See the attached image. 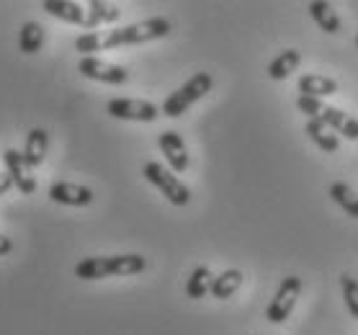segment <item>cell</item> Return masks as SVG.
<instances>
[{"instance_id": "1", "label": "cell", "mask_w": 358, "mask_h": 335, "mask_svg": "<svg viewBox=\"0 0 358 335\" xmlns=\"http://www.w3.org/2000/svg\"><path fill=\"white\" fill-rule=\"evenodd\" d=\"M171 21L163 16H152L137 24L122 26V29H108V31H88L80 34L75 39V50L83 57H93V52L119 50V47H129V44H147V41L163 39L171 34Z\"/></svg>"}, {"instance_id": "2", "label": "cell", "mask_w": 358, "mask_h": 335, "mask_svg": "<svg viewBox=\"0 0 358 335\" xmlns=\"http://www.w3.org/2000/svg\"><path fill=\"white\" fill-rule=\"evenodd\" d=\"M147 269V258L139 253H124V255H93L83 258L75 266V276L80 281H101L111 276H137Z\"/></svg>"}, {"instance_id": "3", "label": "cell", "mask_w": 358, "mask_h": 335, "mask_svg": "<svg viewBox=\"0 0 358 335\" xmlns=\"http://www.w3.org/2000/svg\"><path fill=\"white\" fill-rule=\"evenodd\" d=\"M212 88H214V78L209 73L191 75V80H186L178 90H173L171 96L163 101L160 111L168 119H178V116H183L188 108L194 106L196 101H201L206 93H212Z\"/></svg>"}, {"instance_id": "4", "label": "cell", "mask_w": 358, "mask_h": 335, "mask_svg": "<svg viewBox=\"0 0 358 335\" xmlns=\"http://www.w3.org/2000/svg\"><path fill=\"white\" fill-rule=\"evenodd\" d=\"M142 176H145L173 206H186L188 201H191V188H188L176 173L168 171L163 163H155V160L147 163L145 168H142Z\"/></svg>"}, {"instance_id": "5", "label": "cell", "mask_w": 358, "mask_h": 335, "mask_svg": "<svg viewBox=\"0 0 358 335\" xmlns=\"http://www.w3.org/2000/svg\"><path fill=\"white\" fill-rule=\"evenodd\" d=\"M41 8L47 10L49 16L59 18V21H65V24L80 26L85 31H96L98 26H103L101 18L90 8V0L88 3H75V0H44Z\"/></svg>"}, {"instance_id": "6", "label": "cell", "mask_w": 358, "mask_h": 335, "mask_svg": "<svg viewBox=\"0 0 358 335\" xmlns=\"http://www.w3.org/2000/svg\"><path fill=\"white\" fill-rule=\"evenodd\" d=\"M301 294V278L299 276H286L281 284H278L276 294L271 299L268 310H266V320L273 322V325H281L289 320V315L294 312V304Z\"/></svg>"}, {"instance_id": "7", "label": "cell", "mask_w": 358, "mask_h": 335, "mask_svg": "<svg viewBox=\"0 0 358 335\" xmlns=\"http://www.w3.org/2000/svg\"><path fill=\"white\" fill-rule=\"evenodd\" d=\"M108 116L122 119V122H155L157 116H163L160 106L142 99H111L106 104Z\"/></svg>"}, {"instance_id": "8", "label": "cell", "mask_w": 358, "mask_h": 335, "mask_svg": "<svg viewBox=\"0 0 358 335\" xmlns=\"http://www.w3.org/2000/svg\"><path fill=\"white\" fill-rule=\"evenodd\" d=\"M78 73L88 80L96 83H106V85H124L129 80V70L122 65H114V62H106L101 57H80L78 62Z\"/></svg>"}, {"instance_id": "9", "label": "cell", "mask_w": 358, "mask_h": 335, "mask_svg": "<svg viewBox=\"0 0 358 335\" xmlns=\"http://www.w3.org/2000/svg\"><path fill=\"white\" fill-rule=\"evenodd\" d=\"M3 163H6L8 176L13 178V186H16L24 197H31L34 191H36V176H34V168L29 165L24 152L16 148H8L3 152Z\"/></svg>"}, {"instance_id": "10", "label": "cell", "mask_w": 358, "mask_h": 335, "mask_svg": "<svg viewBox=\"0 0 358 335\" xmlns=\"http://www.w3.org/2000/svg\"><path fill=\"white\" fill-rule=\"evenodd\" d=\"M157 145L163 150L165 160L171 163V171L173 173H186L188 165H191V155H188L186 150V142L180 137L178 131H160V137H157Z\"/></svg>"}, {"instance_id": "11", "label": "cell", "mask_w": 358, "mask_h": 335, "mask_svg": "<svg viewBox=\"0 0 358 335\" xmlns=\"http://www.w3.org/2000/svg\"><path fill=\"white\" fill-rule=\"evenodd\" d=\"M49 199L62 206H88L93 201V191L88 186H80V183L57 180L49 186Z\"/></svg>"}, {"instance_id": "12", "label": "cell", "mask_w": 358, "mask_h": 335, "mask_svg": "<svg viewBox=\"0 0 358 335\" xmlns=\"http://www.w3.org/2000/svg\"><path fill=\"white\" fill-rule=\"evenodd\" d=\"M322 122L335 131V134H341L345 139H358V119H353L350 114H345L343 108H335V106H325L322 116H320Z\"/></svg>"}, {"instance_id": "13", "label": "cell", "mask_w": 358, "mask_h": 335, "mask_svg": "<svg viewBox=\"0 0 358 335\" xmlns=\"http://www.w3.org/2000/svg\"><path fill=\"white\" fill-rule=\"evenodd\" d=\"M299 96H312V99H325V96H335L338 93V83L327 75H317V73H307L301 75L299 83Z\"/></svg>"}, {"instance_id": "14", "label": "cell", "mask_w": 358, "mask_h": 335, "mask_svg": "<svg viewBox=\"0 0 358 335\" xmlns=\"http://www.w3.org/2000/svg\"><path fill=\"white\" fill-rule=\"evenodd\" d=\"M47 150H49V134H47V129H41V127H34V129L26 134L24 157L29 160V165H31V168H39V165L47 160Z\"/></svg>"}, {"instance_id": "15", "label": "cell", "mask_w": 358, "mask_h": 335, "mask_svg": "<svg viewBox=\"0 0 358 335\" xmlns=\"http://www.w3.org/2000/svg\"><path fill=\"white\" fill-rule=\"evenodd\" d=\"M307 10H310L312 21L325 34H341V18H338V10L330 3H325V0H312L310 6H307Z\"/></svg>"}, {"instance_id": "16", "label": "cell", "mask_w": 358, "mask_h": 335, "mask_svg": "<svg viewBox=\"0 0 358 335\" xmlns=\"http://www.w3.org/2000/svg\"><path fill=\"white\" fill-rule=\"evenodd\" d=\"M307 137H310L322 152H338V148H341V137H338L322 119H310V122H307Z\"/></svg>"}, {"instance_id": "17", "label": "cell", "mask_w": 358, "mask_h": 335, "mask_svg": "<svg viewBox=\"0 0 358 335\" xmlns=\"http://www.w3.org/2000/svg\"><path fill=\"white\" fill-rule=\"evenodd\" d=\"M301 65V52L299 50H284L281 55L268 62V78L271 80H286L292 73H296V67Z\"/></svg>"}, {"instance_id": "18", "label": "cell", "mask_w": 358, "mask_h": 335, "mask_svg": "<svg viewBox=\"0 0 358 335\" xmlns=\"http://www.w3.org/2000/svg\"><path fill=\"white\" fill-rule=\"evenodd\" d=\"M214 278L217 276L212 273L209 266H196L186 281V297L188 299H203L206 294H212Z\"/></svg>"}, {"instance_id": "19", "label": "cell", "mask_w": 358, "mask_h": 335, "mask_svg": "<svg viewBox=\"0 0 358 335\" xmlns=\"http://www.w3.org/2000/svg\"><path fill=\"white\" fill-rule=\"evenodd\" d=\"M243 271L240 269H227L222 271L220 276L214 278L212 284V297L214 299H232V297L240 292V286H243Z\"/></svg>"}, {"instance_id": "20", "label": "cell", "mask_w": 358, "mask_h": 335, "mask_svg": "<svg viewBox=\"0 0 358 335\" xmlns=\"http://www.w3.org/2000/svg\"><path fill=\"white\" fill-rule=\"evenodd\" d=\"M18 47L24 55H36L44 47V26L36 21H26L18 34Z\"/></svg>"}, {"instance_id": "21", "label": "cell", "mask_w": 358, "mask_h": 335, "mask_svg": "<svg viewBox=\"0 0 358 335\" xmlns=\"http://www.w3.org/2000/svg\"><path fill=\"white\" fill-rule=\"evenodd\" d=\"M327 194H330V199H333L335 204L341 206L348 217L358 220V194L348 186V183H341V180H338V183H333V186H330V191H327Z\"/></svg>"}, {"instance_id": "22", "label": "cell", "mask_w": 358, "mask_h": 335, "mask_svg": "<svg viewBox=\"0 0 358 335\" xmlns=\"http://www.w3.org/2000/svg\"><path fill=\"white\" fill-rule=\"evenodd\" d=\"M341 289H343V299H345V307H348L350 318L358 320V278H353L350 273H343Z\"/></svg>"}, {"instance_id": "23", "label": "cell", "mask_w": 358, "mask_h": 335, "mask_svg": "<svg viewBox=\"0 0 358 335\" xmlns=\"http://www.w3.org/2000/svg\"><path fill=\"white\" fill-rule=\"evenodd\" d=\"M296 108H299L301 114L310 116V119H320V116H322V111H325V104H322V99L299 96V99H296Z\"/></svg>"}, {"instance_id": "24", "label": "cell", "mask_w": 358, "mask_h": 335, "mask_svg": "<svg viewBox=\"0 0 358 335\" xmlns=\"http://www.w3.org/2000/svg\"><path fill=\"white\" fill-rule=\"evenodd\" d=\"M13 188V178L8 176V171H0V197H6Z\"/></svg>"}, {"instance_id": "25", "label": "cell", "mask_w": 358, "mask_h": 335, "mask_svg": "<svg viewBox=\"0 0 358 335\" xmlns=\"http://www.w3.org/2000/svg\"><path fill=\"white\" fill-rule=\"evenodd\" d=\"M10 250H13V240H10L8 235H3V232H0V258L10 255Z\"/></svg>"}, {"instance_id": "26", "label": "cell", "mask_w": 358, "mask_h": 335, "mask_svg": "<svg viewBox=\"0 0 358 335\" xmlns=\"http://www.w3.org/2000/svg\"><path fill=\"white\" fill-rule=\"evenodd\" d=\"M356 47H358V36H356Z\"/></svg>"}]
</instances>
